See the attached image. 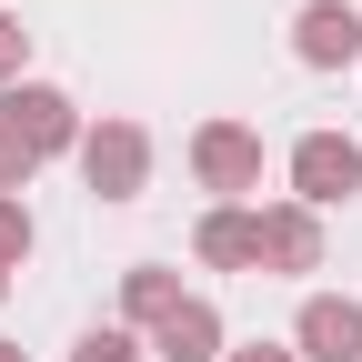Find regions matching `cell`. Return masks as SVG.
Returning <instances> with one entry per match:
<instances>
[{
	"mask_svg": "<svg viewBox=\"0 0 362 362\" xmlns=\"http://www.w3.org/2000/svg\"><path fill=\"white\" fill-rule=\"evenodd\" d=\"M362 192V141H342V131H302L292 141V202L302 211H332Z\"/></svg>",
	"mask_w": 362,
	"mask_h": 362,
	"instance_id": "6da1fadb",
	"label": "cell"
},
{
	"mask_svg": "<svg viewBox=\"0 0 362 362\" xmlns=\"http://www.w3.org/2000/svg\"><path fill=\"white\" fill-rule=\"evenodd\" d=\"M81 171H90V192H101V202H141V181H151V141H141L131 121H101V131L81 141Z\"/></svg>",
	"mask_w": 362,
	"mask_h": 362,
	"instance_id": "7a4b0ae2",
	"label": "cell"
},
{
	"mask_svg": "<svg viewBox=\"0 0 362 362\" xmlns=\"http://www.w3.org/2000/svg\"><path fill=\"white\" fill-rule=\"evenodd\" d=\"M292 51H302V71H352L362 61V11H352V0H302Z\"/></svg>",
	"mask_w": 362,
	"mask_h": 362,
	"instance_id": "3957f363",
	"label": "cell"
},
{
	"mask_svg": "<svg viewBox=\"0 0 362 362\" xmlns=\"http://www.w3.org/2000/svg\"><path fill=\"white\" fill-rule=\"evenodd\" d=\"M292 352H302V362H362V302L312 292L302 322H292Z\"/></svg>",
	"mask_w": 362,
	"mask_h": 362,
	"instance_id": "277c9868",
	"label": "cell"
},
{
	"mask_svg": "<svg viewBox=\"0 0 362 362\" xmlns=\"http://www.w3.org/2000/svg\"><path fill=\"white\" fill-rule=\"evenodd\" d=\"M0 121H11V131H21V141H30L40 161L81 141V131H71V101H61L51 81H11V101H0Z\"/></svg>",
	"mask_w": 362,
	"mask_h": 362,
	"instance_id": "5b68a950",
	"label": "cell"
},
{
	"mask_svg": "<svg viewBox=\"0 0 362 362\" xmlns=\"http://www.w3.org/2000/svg\"><path fill=\"white\" fill-rule=\"evenodd\" d=\"M192 171L211 181V192H252V181H262V141H252L242 121H211L202 141H192Z\"/></svg>",
	"mask_w": 362,
	"mask_h": 362,
	"instance_id": "8992f818",
	"label": "cell"
},
{
	"mask_svg": "<svg viewBox=\"0 0 362 362\" xmlns=\"http://www.w3.org/2000/svg\"><path fill=\"white\" fill-rule=\"evenodd\" d=\"M252 232H262V262H272V272H322V232H312L302 202H292V211H262Z\"/></svg>",
	"mask_w": 362,
	"mask_h": 362,
	"instance_id": "52a82bcc",
	"label": "cell"
},
{
	"mask_svg": "<svg viewBox=\"0 0 362 362\" xmlns=\"http://www.w3.org/2000/svg\"><path fill=\"white\" fill-rule=\"evenodd\" d=\"M151 352L161 362H221V312L211 302H181L171 322H151Z\"/></svg>",
	"mask_w": 362,
	"mask_h": 362,
	"instance_id": "ba28073f",
	"label": "cell"
},
{
	"mask_svg": "<svg viewBox=\"0 0 362 362\" xmlns=\"http://www.w3.org/2000/svg\"><path fill=\"white\" fill-rule=\"evenodd\" d=\"M192 252H202L211 272H252V262H262V232H252V211H211L202 232H192Z\"/></svg>",
	"mask_w": 362,
	"mask_h": 362,
	"instance_id": "9c48e42d",
	"label": "cell"
},
{
	"mask_svg": "<svg viewBox=\"0 0 362 362\" xmlns=\"http://www.w3.org/2000/svg\"><path fill=\"white\" fill-rule=\"evenodd\" d=\"M121 302H131V322H171V312H181V282H171L161 262H141V272H121Z\"/></svg>",
	"mask_w": 362,
	"mask_h": 362,
	"instance_id": "30bf717a",
	"label": "cell"
},
{
	"mask_svg": "<svg viewBox=\"0 0 362 362\" xmlns=\"http://www.w3.org/2000/svg\"><path fill=\"white\" fill-rule=\"evenodd\" d=\"M30 171H40V151L21 141L11 121H0V202H21V181H30Z\"/></svg>",
	"mask_w": 362,
	"mask_h": 362,
	"instance_id": "8fae6325",
	"label": "cell"
},
{
	"mask_svg": "<svg viewBox=\"0 0 362 362\" xmlns=\"http://www.w3.org/2000/svg\"><path fill=\"white\" fill-rule=\"evenodd\" d=\"M71 362H141V342H131V332H81Z\"/></svg>",
	"mask_w": 362,
	"mask_h": 362,
	"instance_id": "7c38bea8",
	"label": "cell"
},
{
	"mask_svg": "<svg viewBox=\"0 0 362 362\" xmlns=\"http://www.w3.org/2000/svg\"><path fill=\"white\" fill-rule=\"evenodd\" d=\"M21 252H30V211H21V202H0V272H11Z\"/></svg>",
	"mask_w": 362,
	"mask_h": 362,
	"instance_id": "4fadbf2b",
	"label": "cell"
},
{
	"mask_svg": "<svg viewBox=\"0 0 362 362\" xmlns=\"http://www.w3.org/2000/svg\"><path fill=\"white\" fill-rule=\"evenodd\" d=\"M21 51H30V30H21L11 11H0V81H11V71H21Z\"/></svg>",
	"mask_w": 362,
	"mask_h": 362,
	"instance_id": "5bb4252c",
	"label": "cell"
},
{
	"mask_svg": "<svg viewBox=\"0 0 362 362\" xmlns=\"http://www.w3.org/2000/svg\"><path fill=\"white\" fill-rule=\"evenodd\" d=\"M232 362H302V352H282V342H242Z\"/></svg>",
	"mask_w": 362,
	"mask_h": 362,
	"instance_id": "9a60e30c",
	"label": "cell"
},
{
	"mask_svg": "<svg viewBox=\"0 0 362 362\" xmlns=\"http://www.w3.org/2000/svg\"><path fill=\"white\" fill-rule=\"evenodd\" d=\"M0 362H21V352H11V342H0Z\"/></svg>",
	"mask_w": 362,
	"mask_h": 362,
	"instance_id": "2e32d148",
	"label": "cell"
},
{
	"mask_svg": "<svg viewBox=\"0 0 362 362\" xmlns=\"http://www.w3.org/2000/svg\"><path fill=\"white\" fill-rule=\"evenodd\" d=\"M0 292H11V272H0Z\"/></svg>",
	"mask_w": 362,
	"mask_h": 362,
	"instance_id": "e0dca14e",
	"label": "cell"
}]
</instances>
